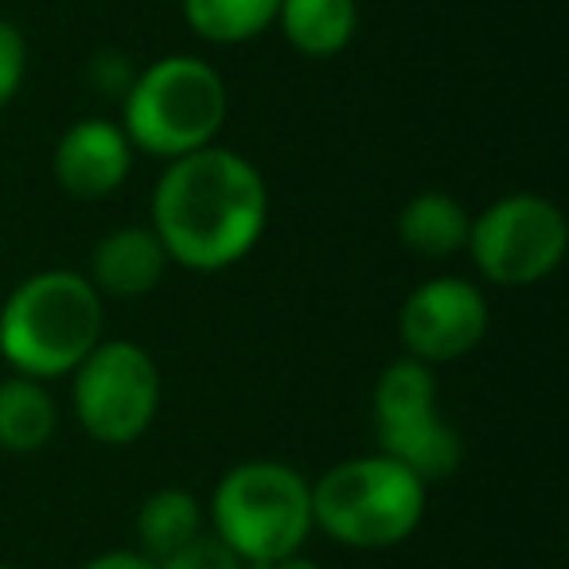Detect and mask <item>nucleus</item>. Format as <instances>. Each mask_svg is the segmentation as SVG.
Returning <instances> with one entry per match:
<instances>
[{
	"label": "nucleus",
	"mask_w": 569,
	"mask_h": 569,
	"mask_svg": "<svg viewBox=\"0 0 569 569\" xmlns=\"http://www.w3.org/2000/svg\"><path fill=\"white\" fill-rule=\"evenodd\" d=\"M168 266H172V261H168L157 230L152 227H118L94 246L87 277L102 297L133 301V297H149L152 289L164 281Z\"/></svg>",
	"instance_id": "obj_10"
},
{
	"label": "nucleus",
	"mask_w": 569,
	"mask_h": 569,
	"mask_svg": "<svg viewBox=\"0 0 569 569\" xmlns=\"http://www.w3.org/2000/svg\"><path fill=\"white\" fill-rule=\"evenodd\" d=\"M395 227H398V242L410 253H418L426 261H445L465 253L472 214L449 191H421V196L406 199Z\"/></svg>",
	"instance_id": "obj_12"
},
{
	"label": "nucleus",
	"mask_w": 569,
	"mask_h": 569,
	"mask_svg": "<svg viewBox=\"0 0 569 569\" xmlns=\"http://www.w3.org/2000/svg\"><path fill=\"white\" fill-rule=\"evenodd\" d=\"M0 569H17V566H9V561H0Z\"/></svg>",
	"instance_id": "obj_22"
},
{
	"label": "nucleus",
	"mask_w": 569,
	"mask_h": 569,
	"mask_svg": "<svg viewBox=\"0 0 569 569\" xmlns=\"http://www.w3.org/2000/svg\"><path fill=\"white\" fill-rule=\"evenodd\" d=\"M429 483L371 452L332 465L312 483V527L348 550H390L418 535Z\"/></svg>",
	"instance_id": "obj_5"
},
{
	"label": "nucleus",
	"mask_w": 569,
	"mask_h": 569,
	"mask_svg": "<svg viewBox=\"0 0 569 569\" xmlns=\"http://www.w3.org/2000/svg\"><path fill=\"white\" fill-rule=\"evenodd\" d=\"M56 183L71 199L98 203L121 191V183L133 172V144L126 129L110 118H82L59 137L56 157Z\"/></svg>",
	"instance_id": "obj_9"
},
{
	"label": "nucleus",
	"mask_w": 569,
	"mask_h": 569,
	"mask_svg": "<svg viewBox=\"0 0 569 569\" xmlns=\"http://www.w3.org/2000/svg\"><path fill=\"white\" fill-rule=\"evenodd\" d=\"M28 74V40L12 20L0 17V110L20 94Z\"/></svg>",
	"instance_id": "obj_18"
},
{
	"label": "nucleus",
	"mask_w": 569,
	"mask_h": 569,
	"mask_svg": "<svg viewBox=\"0 0 569 569\" xmlns=\"http://www.w3.org/2000/svg\"><path fill=\"white\" fill-rule=\"evenodd\" d=\"M160 367L141 343L102 340L71 371V410L82 433L110 449L141 441L160 410Z\"/></svg>",
	"instance_id": "obj_6"
},
{
	"label": "nucleus",
	"mask_w": 569,
	"mask_h": 569,
	"mask_svg": "<svg viewBox=\"0 0 569 569\" xmlns=\"http://www.w3.org/2000/svg\"><path fill=\"white\" fill-rule=\"evenodd\" d=\"M211 535L242 566L301 553L312 527V483L284 460H242L211 491Z\"/></svg>",
	"instance_id": "obj_4"
},
{
	"label": "nucleus",
	"mask_w": 569,
	"mask_h": 569,
	"mask_svg": "<svg viewBox=\"0 0 569 569\" xmlns=\"http://www.w3.org/2000/svg\"><path fill=\"white\" fill-rule=\"evenodd\" d=\"M79 569H157V561L144 558L141 550H106V553H94V558Z\"/></svg>",
	"instance_id": "obj_20"
},
{
	"label": "nucleus",
	"mask_w": 569,
	"mask_h": 569,
	"mask_svg": "<svg viewBox=\"0 0 569 569\" xmlns=\"http://www.w3.org/2000/svg\"><path fill=\"white\" fill-rule=\"evenodd\" d=\"M106 297L74 269H40L0 305V359L12 375L67 379L102 343Z\"/></svg>",
	"instance_id": "obj_2"
},
{
	"label": "nucleus",
	"mask_w": 569,
	"mask_h": 569,
	"mask_svg": "<svg viewBox=\"0 0 569 569\" xmlns=\"http://www.w3.org/2000/svg\"><path fill=\"white\" fill-rule=\"evenodd\" d=\"M230 90L219 67L199 56H164L141 67L121 98V121L133 152L157 160L188 157L214 144L227 126Z\"/></svg>",
	"instance_id": "obj_3"
},
{
	"label": "nucleus",
	"mask_w": 569,
	"mask_h": 569,
	"mask_svg": "<svg viewBox=\"0 0 569 569\" xmlns=\"http://www.w3.org/2000/svg\"><path fill=\"white\" fill-rule=\"evenodd\" d=\"M569 250V222L553 199L538 191H511L472 214L465 253L483 281L503 289L538 284L561 266Z\"/></svg>",
	"instance_id": "obj_7"
},
{
	"label": "nucleus",
	"mask_w": 569,
	"mask_h": 569,
	"mask_svg": "<svg viewBox=\"0 0 569 569\" xmlns=\"http://www.w3.org/2000/svg\"><path fill=\"white\" fill-rule=\"evenodd\" d=\"M277 4L281 0H180V12L199 40L238 48L273 28Z\"/></svg>",
	"instance_id": "obj_16"
},
{
	"label": "nucleus",
	"mask_w": 569,
	"mask_h": 569,
	"mask_svg": "<svg viewBox=\"0 0 569 569\" xmlns=\"http://www.w3.org/2000/svg\"><path fill=\"white\" fill-rule=\"evenodd\" d=\"M203 503L188 488H157L137 511V542L144 558L164 561L203 535Z\"/></svg>",
	"instance_id": "obj_15"
},
{
	"label": "nucleus",
	"mask_w": 569,
	"mask_h": 569,
	"mask_svg": "<svg viewBox=\"0 0 569 569\" xmlns=\"http://www.w3.org/2000/svg\"><path fill=\"white\" fill-rule=\"evenodd\" d=\"M277 28L284 43L309 59H332L351 48L359 28L356 0H281Z\"/></svg>",
	"instance_id": "obj_13"
},
{
	"label": "nucleus",
	"mask_w": 569,
	"mask_h": 569,
	"mask_svg": "<svg viewBox=\"0 0 569 569\" xmlns=\"http://www.w3.org/2000/svg\"><path fill=\"white\" fill-rule=\"evenodd\" d=\"M242 569H320V566L312 558H305V553H289V558L258 561V566H242Z\"/></svg>",
	"instance_id": "obj_21"
},
{
	"label": "nucleus",
	"mask_w": 569,
	"mask_h": 569,
	"mask_svg": "<svg viewBox=\"0 0 569 569\" xmlns=\"http://www.w3.org/2000/svg\"><path fill=\"white\" fill-rule=\"evenodd\" d=\"M59 429L56 398L43 382L12 375L0 379V449L28 457L51 445Z\"/></svg>",
	"instance_id": "obj_14"
},
{
	"label": "nucleus",
	"mask_w": 569,
	"mask_h": 569,
	"mask_svg": "<svg viewBox=\"0 0 569 569\" xmlns=\"http://www.w3.org/2000/svg\"><path fill=\"white\" fill-rule=\"evenodd\" d=\"M379 433V452L410 468L421 483H437L457 476L460 460H465V441L460 433L441 418V410H421L410 418L375 426Z\"/></svg>",
	"instance_id": "obj_11"
},
{
	"label": "nucleus",
	"mask_w": 569,
	"mask_h": 569,
	"mask_svg": "<svg viewBox=\"0 0 569 569\" xmlns=\"http://www.w3.org/2000/svg\"><path fill=\"white\" fill-rule=\"evenodd\" d=\"M137 71H141V67H137L133 59L126 56V51L102 48V51H94V56H90L87 82H90V90H98V94H106V98H113V102H121V98H126V90L133 87Z\"/></svg>",
	"instance_id": "obj_17"
},
{
	"label": "nucleus",
	"mask_w": 569,
	"mask_h": 569,
	"mask_svg": "<svg viewBox=\"0 0 569 569\" xmlns=\"http://www.w3.org/2000/svg\"><path fill=\"white\" fill-rule=\"evenodd\" d=\"M269 188L253 160L227 144H207L164 164L149 203L168 261L191 273L230 269L261 242Z\"/></svg>",
	"instance_id": "obj_1"
},
{
	"label": "nucleus",
	"mask_w": 569,
	"mask_h": 569,
	"mask_svg": "<svg viewBox=\"0 0 569 569\" xmlns=\"http://www.w3.org/2000/svg\"><path fill=\"white\" fill-rule=\"evenodd\" d=\"M488 297L468 277H429L398 309V340L421 363H457L488 336Z\"/></svg>",
	"instance_id": "obj_8"
},
{
	"label": "nucleus",
	"mask_w": 569,
	"mask_h": 569,
	"mask_svg": "<svg viewBox=\"0 0 569 569\" xmlns=\"http://www.w3.org/2000/svg\"><path fill=\"white\" fill-rule=\"evenodd\" d=\"M157 569H242V561L227 550L214 535H199L191 538L183 550H176L172 558L157 561Z\"/></svg>",
	"instance_id": "obj_19"
}]
</instances>
